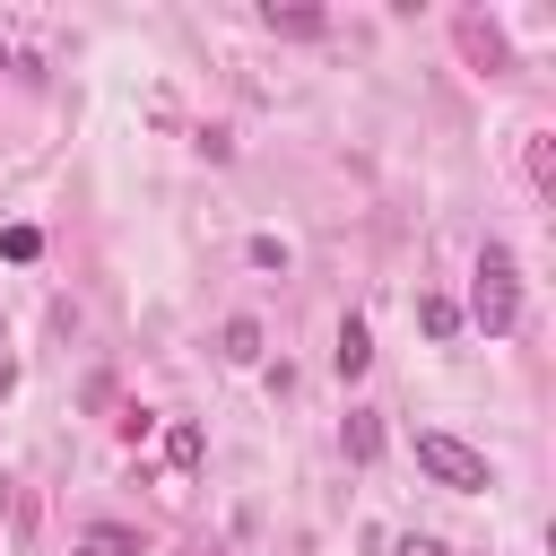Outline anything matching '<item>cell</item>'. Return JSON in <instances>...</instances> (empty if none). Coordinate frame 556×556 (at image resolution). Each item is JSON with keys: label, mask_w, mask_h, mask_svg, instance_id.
I'll return each mask as SVG.
<instances>
[{"label": "cell", "mask_w": 556, "mask_h": 556, "mask_svg": "<svg viewBox=\"0 0 556 556\" xmlns=\"http://www.w3.org/2000/svg\"><path fill=\"white\" fill-rule=\"evenodd\" d=\"M252 269H287V243L278 235H252Z\"/></svg>", "instance_id": "7c38bea8"}, {"label": "cell", "mask_w": 556, "mask_h": 556, "mask_svg": "<svg viewBox=\"0 0 556 556\" xmlns=\"http://www.w3.org/2000/svg\"><path fill=\"white\" fill-rule=\"evenodd\" d=\"M469 313H478V330H486V339L521 330V269H513V252H504V243H486V252H478V287H469Z\"/></svg>", "instance_id": "6da1fadb"}, {"label": "cell", "mask_w": 556, "mask_h": 556, "mask_svg": "<svg viewBox=\"0 0 556 556\" xmlns=\"http://www.w3.org/2000/svg\"><path fill=\"white\" fill-rule=\"evenodd\" d=\"M339 452L365 469V460H382V417L374 408H348V426H339Z\"/></svg>", "instance_id": "277c9868"}, {"label": "cell", "mask_w": 556, "mask_h": 556, "mask_svg": "<svg viewBox=\"0 0 556 556\" xmlns=\"http://www.w3.org/2000/svg\"><path fill=\"white\" fill-rule=\"evenodd\" d=\"M330 365H339V382H356V374H365V365H374V330H365V321H356V313H348V321H339V348H330Z\"/></svg>", "instance_id": "3957f363"}, {"label": "cell", "mask_w": 556, "mask_h": 556, "mask_svg": "<svg viewBox=\"0 0 556 556\" xmlns=\"http://www.w3.org/2000/svg\"><path fill=\"white\" fill-rule=\"evenodd\" d=\"M460 43H469V52H478V61H486V70H495V61H504V43H495V26H478V17H460Z\"/></svg>", "instance_id": "9c48e42d"}, {"label": "cell", "mask_w": 556, "mask_h": 556, "mask_svg": "<svg viewBox=\"0 0 556 556\" xmlns=\"http://www.w3.org/2000/svg\"><path fill=\"white\" fill-rule=\"evenodd\" d=\"M391 556H452V547H443V539H426V530H408V539H400Z\"/></svg>", "instance_id": "4fadbf2b"}, {"label": "cell", "mask_w": 556, "mask_h": 556, "mask_svg": "<svg viewBox=\"0 0 556 556\" xmlns=\"http://www.w3.org/2000/svg\"><path fill=\"white\" fill-rule=\"evenodd\" d=\"M217 356H235V365H252V356H261V321H252V313H235V321L217 330Z\"/></svg>", "instance_id": "8992f818"}, {"label": "cell", "mask_w": 556, "mask_h": 556, "mask_svg": "<svg viewBox=\"0 0 556 556\" xmlns=\"http://www.w3.org/2000/svg\"><path fill=\"white\" fill-rule=\"evenodd\" d=\"M261 17H269V35H321V26H330L321 9H278V0H269Z\"/></svg>", "instance_id": "ba28073f"}, {"label": "cell", "mask_w": 556, "mask_h": 556, "mask_svg": "<svg viewBox=\"0 0 556 556\" xmlns=\"http://www.w3.org/2000/svg\"><path fill=\"white\" fill-rule=\"evenodd\" d=\"M165 460H174V469H200V460H208V434H200L191 417H174V426H165Z\"/></svg>", "instance_id": "5b68a950"}, {"label": "cell", "mask_w": 556, "mask_h": 556, "mask_svg": "<svg viewBox=\"0 0 556 556\" xmlns=\"http://www.w3.org/2000/svg\"><path fill=\"white\" fill-rule=\"evenodd\" d=\"M417 321H426V339H460V304L452 295H417Z\"/></svg>", "instance_id": "52a82bcc"}, {"label": "cell", "mask_w": 556, "mask_h": 556, "mask_svg": "<svg viewBox=\"0 0 556 556\" xmlns=\"http://www.w3.org/2000/svg\"><path fill=\"white\" fill-rule=\"evenodd\" d=\"M417 469L434 478V486H452V495H478V486H495V469H486V452H469L460 434H417Z\"/></svg>", "instance_id": "7a4b0ae2"}, {"label": "cell", "mask_w": 556, "mask_h": 556, "mask_svg": "<svg viewBox=\"0 0 556 556\" xmlns=\"http://www.w3.org/2000/svg\"><path fill=\"white\" fill-rule=\"evenodd\" d=\"M530 191H556V139H530Z\"/></svg>", "instance_id": "30bf717a"}, {"label": "cell", "mask_w": 556, "mask_h": 556, "mask_svg": "<svg viewBox=\"0 0 556 556\" xmlns=\"http://www.w3.org/2000/svg\"><path fill=\"white\" fill-rule=\"evenodd\" d=\"M0 252H9V261H35V252H43V235H35V226H9V235H0Z\"/></svg>", "instance_id": "8fae6325"}]
</instances>
